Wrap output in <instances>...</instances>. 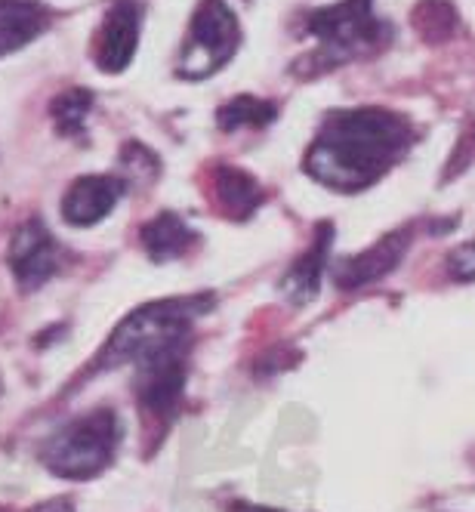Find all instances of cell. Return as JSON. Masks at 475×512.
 Instances as JSON below:
<instances>
[{
  "label": "cell",
  "mask_w": 475,
  "mask_h": 512,
  "mask_svg": "<svg viewBox=\"0 0 475 512\" xmlns=\"http://www.w3.org/2000/svg\"><path fill=\"white\" fill-rule=\"evenodd\" d=\"M414 127L386 108H349L327 115L306 155V173L337 192H361L405 158Z\"/></svg>",
  "instance_id": "6da1fadb"
},
{
  "label": "cell",
  "mask_w": 475,
  "mask_h": 512,
  "mask_svg": "<svg viewBox=\"0 0 475 512\" xmlns=\"http://www.w3.org/2000/svg\"><path fill=\"white\" fill-rule=\"evenodd\" d=\"M121 442V423L115 411H93L65 423L41 448L44 466L59 479H93L115 457Z\"/></svg>",
  "instance_id": "7a4b0ae2"
},
{
  "label": "cell",
  "mask_w": 475,
  "mask_h": 512,
  "mask_svg": "<svg viewBox=\"0 0 475 512\" xmlns=\"http://www.w3.org/2000/svg\"><path fill=\"white\" fill-rule=\"evenodd\" d=\"M207 300H161L133 312L102 349L96 368H118L124 361H136L139 355L152 352L167 343L189 340L192 318L201 315Z\"/></svg>",
  "instance_id": "3957f363"
},
{
  "label": "cell",
  "mask_w": 475,
  "mask_h": 512,
  "mask_svg": "<svg viewBox=\"0 0 475 512\" xmlns=\"http://www.w3.org/2000/svg\"><path fill=\"white\" fill-rule=\"evenodd\" d=\"M374 0H343L337 7H327L309 16L306 28L318 38V62L321 65H337L346 62L364 50L383 44L389 28L374 16L371 10Z\"/></svg>",
  "instance_id": "277c9868"
},
{
  "label": "cell",
  "mask_w": 475,
  "mask_h": 512,
  "mask_svg": "<svg viewBox=\"0 0 475 512\" xmlns=\"http://www.w3.org/2000/svg\"><path fill=\"white\" fill-rule=\"evenodd\" d=\"M238 41L241 28L226 0H204L192 19L189 44L179 59V75L189 81L213 75L216 68H223L235 56Z\"/></svg>",
  "instance_id": "5b68a950"
},
{
  "label": "cell",
  "mask_w": 475,
  "mask_h": 512,
  "mask_svg": "<svg viewBox=\"0 0 475 512\" xmlns=\"http://www.w3.org/2000/svg\"><path fill=\"white\" fill-rule=\"evenodd\" d=\"M10 269L22 287H41L59 269V247L41 219H28L10 244Z\"/></svg>",
  "instance_id": "8992f818"
},
{
  "label": "cell",
  "mask_w": 475,
  "mask_h": 512,
  "mask_svg": "<svg viewBox=\"0 0 475 512\" xmlns=\"http://www.w3.org/2000/svg\"><path fill=\"white\" fill-rule=\"evenodd\" d=\"M139 44V4L133 0H115V7L105 13V22L96 34V62L102 71H124Z\"/></svg>",
  "instance_id": "52a82bcc"
},
{
  "label": "cell",
  "mask_w": 475,
  "mask_h": 512,
  "mask_svg": "<svg viewBox=\"0 0 475 512\" xmlns=\"http://www.w3.org/2000/svg\"><path fill=\"white\" fill-rule=\"evenodd\" d=\"M124 195V182L115 176H84L62 198V216L71 226H96L115 210Z\"/></svg>",
  "instance_id": "ba28073f"
},
{
  "label": "cell",
  "mask_w": 475,
  "mask_h": 512,
  "mask_svg": "<svg viewBox=\"0 0 475 512\" xmlns=\"http://www.w3.org/2000/svg\"><path fill=\"white\" fill-rule=\"evenodd\" d=\"M405 250H408V232L386 235L371 250H364V253L352 256V260L340 263L337 272H334V281L340 287H346V290L361 287V284H371V281L383 278L386 272H392L398 266L401 256H405Z\"/></svg>",
  "instance_id": "9c48e42d"
},
{
  "label": "cell",
  "mask_w": 475,
  "mask_h": 512,
  "mask_svg": "<svg viewBox=\"0 0 475 512\" xmlns=\"http://www.w3.org/2000/svg\"><path fill=\"white\" fill-rule=\"evenodd\" d=\"M47 25V10L34 0H0V56L34 41Z\"/></svg>",
  "instance_id": "30bf717a"
},
{
  "label": "cell",
  "mask_w": 475,
  "mask_h": 512,
  "mask_svg": "<svg viewBox=\"0 0 475 512\" xmlns=\"http://www.w3.org/2000/svg\"><path fill=\"white\" fill-rule=\"evenodd\" d=\"M139 238H142V247L149 250V256H152L155 263L176 260V256H182L189 247H195V241H198L195 229L182 216H176V213L155 216L152 223L142 226Z\"/></svg>",
  "instance_id": "8fae6325"
},
{
  "label": "cell",
  "mask_w": 475,
  "mask_h": 512,
  "mask_svg": "<svg viewBox=\"0 0 475 512\" xmlns=\"http://www.w3.org/2000/svg\"><path fill=\"white\" fill-rule=\"evenodd\" d=\"M331 235H334V229L331 226H321V235L315 238V244H312V250L306 253V256H300L297 260V266L290 269L287 275H284V281H281V290L284 294L294 300V303H309V300H315V294H318V284H321V272H324V260H327V247H331Z\"/></svg>",
  "instance_id": "7c38bea8"
},
{
  "label": "cell",
  "mask_w": 475,
  "mask_h": 512,
  "mask_svg": "<svg viewBox=\"0 0 475 512\" xmlns=\"http://www.w3.org/2000/svg\"><path fill=\"white\" fill-rule=\"evenodd\" d=\"M213 189H216L219 207H223L235 219H247L263 201L260 182L253 179L250 173L238 170V167H219L216 179H213Z\"/></svg>",
  "instance_id": "4fadbf2b"
},
{
  "label": "cell",
  "mask_w": 475,
  "mask_h": 512,
  "mask_svg": "<svg viewBox=\"0 0 475 512\" xmlns=\"http://www.w3.org/2000/svg\"><path fill=\"white\" fill-rule=\"evenodd\" d=\"M223 130H241V127H266L275 121V105L263 102L257 96H238L226 102L216 115Z\"/></svg>",
  "instance_id": "5bb4252c"
},
{
  "label": "cell",
  "mask_w": 475,
  "mask_h": 512,
  "mask_svg": "<svg viewBox=\"0 0 475 512\" xmlns=\"http://www.w3.org/2000/svg\"><path fill=\"white\" fill-rule=\"evenodd\" d=\"M93 108V93L90 90H68V93H59L50 105L53 112V121H56V130L62 136H78L87 124V115Z\"/></svg>",
  "instance_id": "9a60e30c"
},
{
  "label": "cell",
  "mask_w": 475,
  "mask_h": 512,
  "mask_svg": "<svg viewBox=\"0 0 475 512\" xmlns=\"http://www.w3.org/2000/svg\"><path fill=\"white\" fill-rule=\"evenodd\" d=\"M414 25L420 28L426 41H445L457 25V13L451 10V4H445V0H426V4H420V10L414 13Z\"/></svg>",
  "instance_id": "2e32d148"
},
{
  "label": "cell",
  "mask_w": 475,
  "mask_h": 512,
  "mask_svg": "<svg viewBox=\"0 0 475 512\" xmlns=\"http://www.w3.org/2000/svg\"><path fill=\"white\" fill-rule=\"evenodd\" d=\"M448 272L457 281H475V241L460 244L451 256H448Z\"/></svg>",
  "instance_id": "e0dca14e"
},
{
  "label": "cell",
  "mask_w": 475,
  "mask_h": 512,
  "mask_svg": "<svg viewBox=\"0 0 475 512\" xmlns=\"http://www.w3.org/2000/svg\"><path fill=\"white\" fill-rule=\"evenodd\" d=\"M34 512H75V506H71V500L59 497V500H47V503H41Z\"/></svg>",
  "instance_id": "ac0fdd59"
},
{
  "label": "cell",
  "mask_w": 475,
  "mask_h": 512,
  "mask_svg": "<svg viewBox=\"0 0 475 512\" xmlns=\"http://www.w3.org/2000/svg\"><path fill=\"white\" fill-rule=\"evenodd\" d=\"M232 512H278V509H263V506H247V503H238V506H232Z\"/></svg>",
  "instance_id": "d6986e66"
}]
</instances>
